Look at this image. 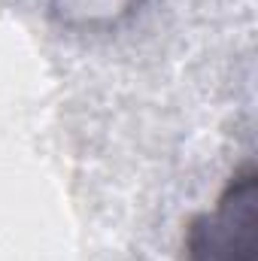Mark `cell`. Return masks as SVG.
Returning a JSON list of instances; mask_svg holds the SVG:
<instances>
[{"instance_id":"cell-1","label":"cell","mask_w":258,"mask_h":261,"mask_svg":"<svg viewBox=\"0 0 258 261\" xmlns=\"http://www.w3.org/2000/svg\"><path fill=\"white\" fill-rule=\"evenodd\" d=\"M186 261H258V176L240 170L186 237Z\"/></svg>"}]
</instances>
